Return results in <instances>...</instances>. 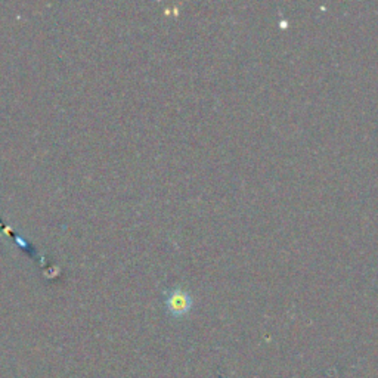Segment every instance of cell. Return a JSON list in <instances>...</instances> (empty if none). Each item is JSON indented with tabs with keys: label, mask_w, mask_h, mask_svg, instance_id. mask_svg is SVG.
<instances>
[{
	"label": "cell",
	"mask_w": 378,
	"mask_h": 378,
	"mask_svg": "<svg viewBox=\"0 0 378 378\" xmlns=\"http://www.w3.org/2000/svg\"><path fill=\"white\" fill-rule=\"evenodd\" d=\"M166 306L173 317H183L193 307V297L182 288H175L167 294Z\"/></svg>",
	"instance_id": "obj_1"
}]
</instances>
